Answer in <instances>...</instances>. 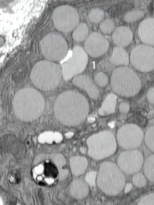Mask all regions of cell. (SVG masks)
<instances>
[{"label":"cell","instance_id":"277c9868","mask_svg":"<svg viewBox=\"0 0 154 205\" xmlns=\"http://www.w3.org/2000/svg\"><path fill=\"white\" fill-rule=\"evenodd\" d=\"M96 183L103 192L109 195L115 196L121 191L125 187V176L116 164L106 161L100 165Z\"/></svg>","mask_w":154,"mask_h":205},{"label":"cell","instance_id":"4316f807","mask_svg":"<svg viewBox=\"0 0 154 205\" xmlns=\"http://www.w3.org/2000/svg\"><path fill=\"white\" fill-rule=\"evenodd\" d=\"M132 181L134 186L139 188L144 186L147 182L144 175L140 173H136L133 176Z\"/></svg>","mask_w":154,"mask_h":205},{"label":"cell","instance_id":"e575fe53","mask_svg":"<svg viewBox=\"0 0 154 205\" xmlns=\"http://www.w3.org/2000/svg\"><path fill=\"white\" fill-rule=\"evenodd\" d=\"M95 120V119L93 117H89L88 118V122L92 123L94 122Z\"/></svg>","mask_w":154,"mask_h":205},{"label":"cell","instance_id":"30bf717a","mask_svg":"<svg viewBox=\"0 0 154 205\" xmlns=\"http://www.w3.org/2000/svg\"><path fill=\"white\" fill-rule=\"evenodd\" d=\"M116 136L119 146L125 150H129L135 149L140 146L144 134L138 125L128 124L119 128Z\"/></svg>","mask_w":154,"mask_h":205},{"label":"cell","instance_id":"d4e9b609","mask_svg":"<svg viewBox=\"0 0 154 205\" xmlns=\"http://www.w3.org/2000/svg\"><path fill=\"white\" fill-rule=\"evenodd\" d=\"M115 23L112 20L107 18L103 21L100 24L101 31L105 34H110L115 29Z\"/></svg>","mask_w":154,"mask_h":205},{"label":"cell","instance_id":"7a4b0ae2","mask_svg":"<svg viewBox=\"0 0 154 205\" xmlns=\"http://www.w3.org/2000/svg\"><path fill=\"white\" fill-rule=\"evenodd\" d=\"M12 105L14 114L18 119L30 122L37 120L43 114L45 102L39 92L32 88H26L16 93Z\"/></svg>","mask_w":154,"mask_h":205},{"label":"cell","instance_id":"e0dca14e","mask_svg":"<svg viewBox=\"0 0 154 205\" xmlns=\"http://www.w3.org/2000/svg\"><path fill=\"white\" fill-rule=\"evenodd\" d=\"M89 191L87 183L81 179H76L72 183L70 193L75 198L81 199L86 197Z\"/></svg>","mask_w":154,"mask_h":205},{"label":"cell","instance_id":"44dd1931","mask_svg":"<svg viewBox=\"0 0 154 205\" xmlns=\"http://www.w3.org/2000/svg\"><path fill=\"white\" fill-rule=\"evenodd\" d=\"M89 29L85 23H79L72 34V36L75 41L80 42L86 40L88 37Z\"/></svg>","mask_w":154,"mask_h":205},{"label":"cell","instance_id":"603a6c76","mask_svg":"<svg viewBox=\"0 0 154 205\" xmlns=\"http://www.w3.org/2000/svg\"><path fill=\"white\" fill-rule=\"evenodd\" d=\"M104 11L99 8L91 9L88 13V17L91 22L95 23H101L105 18Z\"/></svg>","mask_w":154,"mask_h":205},{"label":"cell","instance_id":"9a60e30c","mask_svg":"<svg viewBox=\"0 0 154 205\" xmlns=\"http://www.w3.org/2000/svg\"><path fill=\"white\" fill-rule=\"evenodd\" d=\"M73 84L85 90L92 99H97L99 98L100 91L88 77L84 75H79L73 77Z\"/></svg>","mask_w":154,"mask_h":205},{"label":"cell","instance_id":"5bb4252c","mask_svg":"<svg viewBox=\"0 0 154 205\" xmlns=\"http://www.w3.org/2000/svg\"><path fill=\"white\" fill-rule=\"evenodd\" d=\"M141 41L146 45L154 46V18L146 19L140 24L138 29Z\"/></svg>","mask_w":154,"mask_h":205},{"label":"cell","instance_id":"1f68e13d","mask_svg":"<svg viewBox=\"0 0 154 205\" xmlns=\"http://www.w3.org/2000/svg\"><path fill=\"white\" fill-rule=\"evenodd\" d=\"M130 106L129 104L126 102L121 103L119 105V109L120 112L122 113H128L129 110Z\"/></svg>","mask_w":154,"mask_h":205},{"label":"cell","instance_id":"5b68a950","mask_svg":"<svg viewBox=\"0 0 154 205\" xmlns=\"http://www.w3.org/2000/svg\"><path fill=\"white\" fill-rule=\"evenodd\" d=\"M110 85L112 90L116 94L130 97L139 93L141 84L138 76L132 70L126 67H121L113 71Z\"/></svg>","mask_w":154,"mask_h":205},{"label":"cell","instance_id":"9c48e42d","mask_svg":"<svg viewBox=\"0 0 154 205\" xmlns=\"http://www.w3.org/2000/svg\"><path fill=\"white\" fill-rule=\"evenodd\" d=\"M72 52L71 57L60 64L63 77L66 81L82 73L85 69L88 62L87 53L81 47H75Z\"/></svg>","mask_w":154,"mask_h":205},{"label":"cell","instance_id":"7402d4cb","mask_svg":"<svg viewBox=\"0 0 154 205\" xmlns=\"http://www.w3.org/2000/svg\"><path fill=\"white\" fill-rule=\"evenodd\" d=\"M143 167L146 178L150 182H154V154L145 160Z\"/></svg>","mask_w":154,"mask_h":205},{"label":"cell","instance_id":"8fae6325","mask_svg":"<svg viewBox=\"0 0 154 205\" xmlns=\"http://www.w3.org/2000/svg\"><path fill=\"white\" fill-rule=\"evenodd\" d=\"M130 60L138 71L148 72L154 70V47L146 44L139 45L132 50Z\"/></svg>","mask_w":154,"mask_h":205},{"label":"cell","instance_id":"8992f818","mask_svg":"<svg viewBox=\"0 0 154 205\" xmlns=\"http://www.w3.org/2000/svg\"><path fill=\"white\" fill-rule=\"evenodd\" d=\"M88 154L93 158L99 160L113 154L117 149L116 140L112 133L104 131L93 134L87 140Z\"/></svg>","mask_w":154,"mask_h":205},{"label":"cell","instance_id":"4fadbf2b","mask_svg":"<svg viewBox=\"0 0 154 205\" xmlns=\"http://www.w3.org/2000/svg\"><path fill=\"white\" fill-rule=\"evenodd\" d=\"M109 46L108 41L100 34L94 32L85 40L84 48L87 54L92 57L96 58L105 53Z\"/></svg>","mask_w":154,"mask_h":205},{"label":"cell","instance_id":"8d00e7d4","mask_svg":"<svg viewBox=\"0 0 154 205\" xmlns=\"http://www.w3.org/2000/svg\"><path fill=\"white\" fill-rule=\"evenodd\" d=\"M115 121H113L110 123H109L108 124V125L111 128H113L114 127H115Z\"/></svg>","mask_w":154,"mask_h":205},{"label":"cell","instance_id":"2e32d148","mask_svg":"<svg viewBox=\"0 0 154 205\" xmlns=\"http://www.w3.org/2000/svg\"><path fill=\"white\" fill-rule=\"evenodd\" d=\"M133 38L132 33L130 29L125 26L117 27L113 32L112 39L117 47H123L128 45Z\"/></svg>","mask_w":154,"mask_h":205},{"label":"cell","instance_id":"ac0fdd59","mask_svg":"<svg viewBox=\"0 0 154 205\" xmlns=\"http://www.w3.org/2000/svg\"><path fill=\"white\" fill-rule=\"evenodd\" d=\"M109 61L110 63L115 66L127 65L129 63L130 58L128 53L124 49L116 47L113 48Z\"/></svg>","mask_w":154,"mask_h":205},{"label":"cell","instance_id":"836d02e7","mask_svg":"<svg viewBox=\"0 0 154 205\" xmlns=\"http://www.w3.org/2000/svg\"><path fill=\"white\" fill-rule=\"evenodd\" d=\"M132 188V185L131 183H128L125 185L124 192L125 193H127L129 192Z\"/></svg>","mask_w":154,"mask_h":205},{"label":"cell","instance_id":"7c38bea8","mask_svg":"<svg viewBox=\"0 0 154 205\" xmlns=\"http://www.w3.org/2000/svg\"><path fill=\"white\" fill-rule=\"evenodd\" d=\"M118 166L123 172L127 174H135L141 169L144 163V157L138 150L123 152L117 159Z\"/></svg>","mask_w":154,"mask_h":205},{"label":"cell","instance_id":"d6986e66","mask_svg":"<svg viewBox=\"0 0 154 205\" xmlns=\"http://www.w3.org/2000/svg\"><path fill=\"white\" fill-rule=\"evenodd\" d=\"M117 98L116 95L113 93L108 95L99 109V114L101 116H105L114 113Z\"/></svg>","mask_w":154,"mask_h":205},{"label":"cell","instance_id":"f1b7e54d","mask_svg":"<svg viewBox=\"0 0 154 205\" xmlns=\"http://www.w3.org/2000/svg\"><path fill=\"white\" fill-rule=\"evenodd\" d=\"M138 205H154V193L150 194L143 197Z\"/></svg>","mask_w":154,"mask_h":205},{"label":"cell","instance_id":"4dcf8cb0","mask_svg":"<svg viewBox=\"0 0 154 205\" xmlns=\"http://www.w3.org/2000/svg\"><path fill=\"white\" fill-rule=\"evenodd\" d=\"M97 173L96 172L91 171L88 173L85 176L86 182L91 186H94L95 185Z\"/></svg>","mask_w":154,"mask_h":205},{"label":"cell","instance_id":"6da1fadb","mask_svg":"<svg viewBox=\"0 0 154 205\" xmlns=\"http://www.w3.org/2000/svg\"><path fill=\"white\" fill-rule=\"evenodd\" d=\"M89 105L85 97L72 91L62 92L54 104L55 116L60 123L67 126H75L82 123L89 113Z\"/></svg>","mask_w":154,"mask_h":205},{"label":"cell","instance_id":"f35d334b","mask_svg":"<svg viewBox=\"0 0 154 205\" xmlns=\"http://www.w3.org/2000/svg\"><path fill=\"white\" fill-rule=\"evenodd\" d=\"M39 184L41 185H44L45 184L43 182H39Z\"/></svg>","mask_w":154,"mask_h":205},{"label":"cell","instance_id":"83f0119b","mask_svg":"<svg viewBox=\"0 0 154 205\" xmlns=\"http://www.w3.org/2000/svg\"><path fill=\"white\" fill-rule=\"evenodd\" d=\"M94 80L96 83L100 87L105 86L108 83V80L107 76L102 72H98Z\"/></svg>","mask_w":154,"mask_h":205},{"label":"cell","instance_id":"d6a6232c","mask_svg":"<svg viewBox=\"0 0 154 205\" xmlns=\"http://www.w3.org/2000/svg\"><path fill=\"white\" fill-rule=\"evenodd\" d=\"M146 97L148 101L154 104V87L150 88L148 91Z\"/></svg>","mask_w":154,"mask_h":205},{"label":"cell","instance_id":"52a82bcc","mask_svg":"<svg viewBox=\"0 0 154 205\" xmlns=\"http://www.w3.org/2000/svg\"><path fill=\"white\" fill-rule=\"evenodd\" d=\"M41 53L48 60L59 62L63 60L68 52L67 43L64 38L55 32H51L42 38L40 42Z\"/></svg>","mask_w":154,"mask_h":205},{"label":"cell","instance_id":"f546056e","mask_svg":"<svg viewBox=\"0 0 154 205\" xmlns=\"http://www.w3.org/2000/svg\"><path fill=\"white\" fill-rule=\"evenodd\" d=\"M45 165V173L46 175H51L55 177L57 176V170L55 167L50 162Z\"/></svg>","mask_w":154,"mask_h":205},{"label":"cell","instance_id":"ba28073f","mask_svg":"<svg viewBox=\"0 0 154 205\" xmlns=\"http://www.w3.org/2000/svg\"><path fill=\"white\" fill-rule=\"evenodd\" d=\"M52 19L56 29L67 33L75 29L79 22L80 17L74 8L64 5L59 6L54 9Z\"/></svg>","mask_w":154,"mask_h":205},{"label":"cell","instance_id":"484cf974","mask_svg":"<svg viewBox=\"0 0 154 205\" xmlns=\"http://www.w3.org/2000/svg\"><path fill=\"white\" fill-rule=\"evenodd\" d=\"M144 13L139 10H134L127 12L124 17V20L128 23L135 22L143 17Z\"/></svg>","mask_w":154,"mask_h":205},{"label":"cell","instance_id":"cb8c5ba5","mask_svg":"<svg viewBox=\"0 0 154 205\" xmlns=\"http://www.w3.org/2000/svg\"><path fill=\"white\" fill-rule=\"evenodd\" d=\"M145 144L149 150L154 153V125L150 127L144 135Z\"/></svg>","mask_w":154,"mask_h":205},{"label":"cell","instance_id":"74e56055","mask_svg":"<svg viewBox=\"0 0 154 205\" xmlns=\"http://www.w3.org/2000/svg\"><path fill=\"white\" fill-rule=\"evenodd\" d=\"M80 152L82 154H84L86 152V149L84 147H81L80 148Z\"/></svg>","mask_w":154,"mask_h":205},{"label":"cell","instance_id":"ffe728a7","mask_svg":"<svg viewBox=\"0 0 154 205\" xmlns=\"http://www.w3.org/2000/svg\"><path fill=\"white\" fill-rule=\"evenodd\" d=\"M70 164L72 173L77 176L84 173L87 168L88 162L85 158L75 156L70 158Z\"/></svg>","mask_w":154,"mask_h":205},{"label":"cell","instance_id":"d590c367","mask_svg":"<svg viewBox=\"0 0 154 205\" xmlns=\"http://www.w3.org/2000/svg\"><path fill=\"white\" fill-rule=\"evenodd\" d=\"M74 135V133L73 132H69L66 134V136L67 138H71Z\"/></svg>","mask_w":154,"mask_h":205},{"label":"cell","instance_id":"3957f363","mask_svg":"<svg viewBox=\"0 0 154 205\" xmlns=\"http://www.w3.org/2000/svg\"><path fill=\"white\" fill-rule=\"evenodd\" d=\"M30 77L37 88L44 91L56 88L63 78L60 66L48 60L37 62L32 70Z\"/></svg>","mask_w":154,"mask_h":205}]
</instances>
